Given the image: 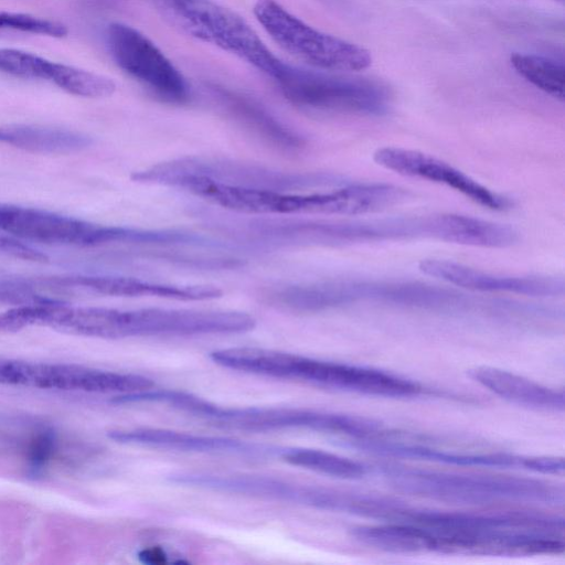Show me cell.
I'll use <instances>...</instances> for the list:
<instances>
[{"label":"cell","instance_id":"8","mask_svg":"<svg viewBox=\"0 0 565 565\" xmlns=\"http://www.w3.org/2000/svg\"><path fill=\"white\" fill-rule=\"evenodd\" d=\"M167 185L183 189L215 205L245 214L335 215L340 209V199L334 190L309 193L258 190L191 175L174 178Z\"/></svg>","mask_w":565,"mask_h":565},{"label":"cell","instance_id":"19","mask_svg":"<svg viewBox=\"0 0 565 565\" xmlns=\"http://www.w3.org/2000/svg\"><path fill=\"white\" fill-rule=\"evenodd\" d=\"M217 94L230 115L267 145L284 151H297L303 147L301 136L257 102L225 89H218Z\"/></svg>","mask_w":565,"mask_h":565},{"label":"cell","instance_id":"24","mask_svg":"<svg viewBox=\"0 0 565 565\" xmlns=\"http://www.w3.org/2000/svg\"><path fill=\"white\" fill-rule=\"evenodd\" d=\"M15 30L33 34L64 38L67 26L58 21L35 17L28 13L0 11V30Z\"/></svg>","mask_w":565,"mask_h":565},{"label":"cell","instance_id":"7","mask_svg":"<svg viewBox=\"0 0 565 565\" xmlns=\"http://www.w3.org/2000/svg\"><path fill=\"white\" fill-rule=\"evenodd\" d=\"M254 14L284 51L310 66L324 71L358 72L372 63L366 49L315 29L276 0H257Z\"/></svg>","mask_w":565,"mask_h":565},{"label":"cell","instance_id":"22","mask_svg":"<svg viewBox=\"0 0 565 565\" xmlns=\"http://www.w3.org/2000/svg\"><path fill=\"white\" fill-rule=\"evenodd\" d=\"M279 457L292 466L334 478L356 480L367 475V468L362 462L320 449L282 448Z\"/></svg>","mask_w":565,"mask_h":565},{"label":"cell","instance_id":"20","mask_svg":"<svg viewBox=\"0 0 565 565\" xmlns=\"http://www.w3.org/2000/svg\"><path fill=\"white\" fill-rule=\"evenodd\" d=\"M0 72L24 79L49 81L76 96L84 90L88 82L86 70L52 62L15 49H0Z\"/></svg>","mask_w":565,"mask_h":565},{"label":"cell","instance_id":"12","mask_svg":"<svg viewBox=\"0 0 565 565\" xmlns=\"http://www.w3.org/2000/svg\"><path fill=\"white\" fill-rule=\"evenodd\" d=\"M354 448L382 456L430 460L435 462L467 466L523 469L546 473L551 461L547 456H523L509 452H465L425 445L411 439H403L397 434H386L356 441Z\"/></svg>","mask_w":565,"mask_h":565},{"label":"cell","instance_id":"27","mask_svg":"<svg viewBox=\"0 0 565 565\" xmlns=\"http://www.w3.org/2000/svg\"><path fill=\"white\" fill-rule=\"evenodd\" d=\"M52 438L46 435L40 436L31 447V460L34 463L44 462L52 451Z\"/></svg>","mask_w":565,"mask_h":565},{"label":"cell","instance_id":"2","mask_svg":"<svg viewBox=\"0 0 565 565\" xmlns=\"http://www.w3.org/2000/svg\"><path fill=\"white\" fill-rule=\"evenodd\" d=\"M379 472L401 492L449 503L564 502L562 486L525 477L462 475L399 465H382Z\"/></svg>","mask_w":565,"mask_h":565},{"label":"cell","instance_id":"10","mask_svg":"<svg viewBox=\"0 0 565 565\" xmlns=\"http://www.w3.org/2000/svg\"><path fill=\"white\" fill-rule=\"evenodd\" d=\"M298 381L363 395L406 398L418 396L423 386L382 370L301 355L296 367Z\"/></svg>","mask_w":565,"mask_h":565},{"label":"cell","instance_id":"21","mask_svg":"<svg viewBox=\"0 0 565 565\" xmlns=\"http://www.w3.org/2000/svg\"><path fill=\"white\" fill-rule=\"evenodd\" d=\"M0 141L41 152H68L88 143L86 137L72 131L35 126L1 127Z\"/></svg>","mask_w":565,"mask_h":565},{"label":"cell","instance_id":"16","mask_svg":"<svg viewBox=\"0 0 565 565\" xmlns=\"http://www.w3.org/2000/svg\"><path fill=\"white\" fill-rule=\"evenodd\" d=\"M29 386L120 395L149 390L154 386V382L139 374L110 372L76 364L32 363Z\"/></svg>","mask_w":565,"mask_h":565},{"label":"cell","instance_id":"5","mask_svg":"<svg viewBox=\"0 0 565 565\" xmlns=\"http://www.w3.org/2000/svg\"><path fill=\"white\" fill-rule=\"evenodd\" d=\"M184 175L204 178L226 185L282 192L333 189L350 183L345 177L331 172H289L211 157H185L164 161L135 172L131 179L166 185L170 180Z\"/></svg>","mask_w":565,"mask_h":565},{"label":"cell","instance_id":"23","mask_svg":"<svg viewBox=\"0 0 565 565\" xmlns=\"http://www.w3.org/2000/svg\"><path fill=\"white\" fill-rule=\"evenodd\" d=\"M511 66L526 82L537 89L561 102L565 97V67L563 61L553 57L514 53L510 57Z\"/></svg>","mask_w":565,"mask_h":565},{"label":"cell","instance_id":"25","mask_svg":"<svg viewBox=\"0 0 565 565\" xmlns=\"http://www.w3.org/2000/svg\"><path fill=\"white\" fill-rule=\"evenodd\" d=\"M40 303L21 306L0 312V331H18L32 324H39Z\"/></svg>","mask_w":565,"mask_h":565},{"label":"cell","instance_id":"11","mask_svg":"<svg viewBox=\"0 0 565 565\" xmlns=\"http://www.w3.org/2000/svg\"><path fill=\"white\" fill-rule=\"evenodd\" d=\"M373 161L404 177L444 184L493 211H504L511 205L509 199L482 185L450 163L418 150L382 147L373 153Z\"/></svg>","mask_w":565,"mask_h":565},{"label":"cell","instance_id":"6","mask_svg":"<svg viewBox=\"0 0 565 565\" xmlns=\"http://www.w3.org/2000/svg\"><path fill=\"white\" fill-rule=\"evenodd\" d=\"M275 81L290 103L306 110L382 116L391 106L392 95L387 86L372 78L285 64Z\"/></svg>","mask_w":565,"mask_h":565},{"label":"cell","instance_id":"17","mask_svg":"<svg viewBox=\"0 0 565 565\" xmlns=\"http://www.w3.org/2000/svg\"><path fill=\"white\" fill-rule=\"evenodd\" d=\"M468 375L499 397L532 409L562 412L565 408L563 390H555L522 375L494 366L479 365Z\"/></svg>","mask_w":565,"mask_h":565},{"label":"cell","instance_id":"4","mask_svg":"<svg viewBox=\"0 0 565 565\" xmlns=\"http://www.w3.org/2000/svg\"><path fill=\"white\" fill-rule=\"evenodd\" d=\"M161 17L179 31L226 51L273 77L285 63L237 12L211 0H153Z\"/></svg>","mask_w":565,"mask_h":565},{"label":"cell","instance_id":"3","mask_svg":"<svg viewBox=\"0 0 565 565\" xmlns=\"http://www.w3.org/2000/svg\"><path fill=\"white\" fill-rule=\"evenodd\" d=\"M150 398L217 427L243 431L308 429L356 439L374 428V420L365 417L289 407H225L178 390L156 388Z\"/></svg>","mask_w":565,"mask_h":565},{"label":"cell","instance_id":"9","mask_svg":"<svg viewBox=\"0 0 565 565\" xmlns=\"http://www.w3.org/2000/svg\"><path fill=\"white\" fill-rule=\"evenodd\" d=\"M106 42L115 63L164 102L183 104L190 98L185 78L145 34L124 23H111Z\"/></svg>","mask_w":565,"mask_h":565},{"label":"cell","instance_id":"28","mask_svg":"<svg viewBox=\"0 0 565 565\" xmlns=\"http://www.w3.org/2000/svg\"><path fill=\"white\" fill-rule=\"evenodd\" d=\"M558 1H562V2H563L564 0H558Z\"/></svg>","mask_w":565,"mask_h":565},{"label":"cell","instance_id":"14","mask_svg":"<svg viewBox=\"0 0 565 565\" xmlns=\"http://www.w3.org/2000/svg\"><path fill=\"white\" fill-rule=\"evenodd\" d=\"M222 487L227 493L347 514L350 512L353 502V492L351 491L254 473H226L223 477Z\"/></svg>","mask_w":565,"mask_h":565},{"label":"cell","instance_id":"15","mask_svg":"<svg viewBox=\"0 0 565 565\" xmlns=\"http://www.w3.org/2000/svg\"><path fill=\"white\" fill-rule=\"evenodd\" d=\"M108 437L117 443L199 454H230L250 458L279 456L281 447L241 439L198 435L166 428L116 429Z\"/></svg>","mask_w":565,"mask_h":565},{"label":"cell","instance_id":"13","mask_svg":"<svg viewBox=\"0 0 565 565\" xmlns=\"http://www.w3.org/2000/svg\"><path fill=\"white\" fill-rule=\"evenodd\" d=\"M418 269L448 285L478 292L511 294L527 297H557L565 291L563 278L550 276H510L482 271L460 263L426 258Z\"/></svg>","mask_w":565,"mask_h":565},{"label":"cell","instance_id":"18","mask_svg":"<svg viewBox=\"0 0 565 565\" xmlns=\"http://www.w3.org/2000/svg\"><path fill=\"white\" fill-rule=\"evenodd\" d=\"M95 294L117 297H160L175 300H210L223 291L209 285H172L121 276H86L64 280Z\"/></svg>","mask_w":565,"mask_h":565},{"label":"cell","instance_id":"1","mask_svg":"<svg viewBox=\"0 0 565 565\" xmlns=\"http://www.w3.org/2000/svg\"><path fill=\"white\" fill-rule=\"evenodd\" d=\"M253 316L233 310L72 308L62 306L54 328L89 337L122 339L156 335L243 333L255 328Z\"/></svg>","mask_w":565,"mask_h":565},{"label":"cell","instance_id":"26","mask_svg":"<svg viewBox=\"0 0 565 565\" xmlns=\"http://www.w3.org/2000/svg\"><path fill=\"white\" fill-rule=\"evenodd\" d=\"M138 558L141 563L148 565H161L170 563L167 552L159 546L145 547L138 552Z\"/></svg>","mask_w":565,"mask_h":565}]
</instances>
